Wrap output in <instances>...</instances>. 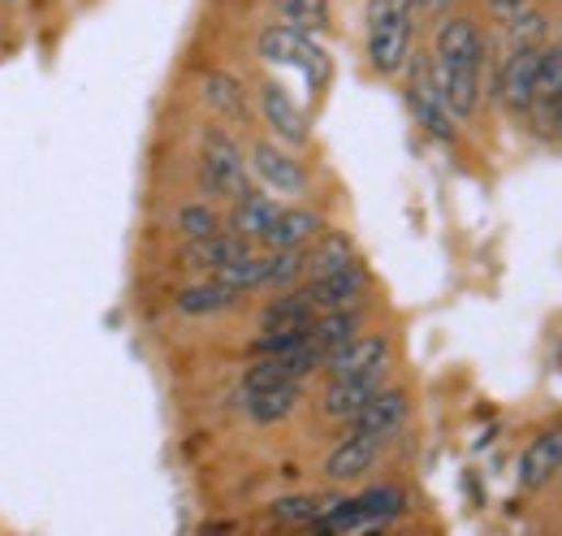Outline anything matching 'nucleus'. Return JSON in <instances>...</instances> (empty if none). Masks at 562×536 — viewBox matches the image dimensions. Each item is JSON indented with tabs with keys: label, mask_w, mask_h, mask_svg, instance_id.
Returning <instances> with one entry per match:
<instances>
[{
	"label": "nucleus",
	"mask_w": 562,
	"mask_h": 536,
	"mask_svg": "<svg viewBox=\"0 0 562 536\" xmlns=\"http://www.w3.org/2000/svg\"><path fill=\"white\" fill-rule=\"evenodd\" d=\"M432 69L441 82V96L459 122H468L481 104V69H485V40L472 18L450 13L437 26L432 40Z\"/></svg>",
	"instance_id": "1"
},
{
	"label": "nucleus",
	"mask_w": 562,
	"mask_h": 536,
	"mask_svg": "<svg viewBox=\"0 0 562 536\" xmlns=\"http://www.w3.org/2000/svg\"><path fill=\"white\" fill-rule=\"evenodd\" d=\"M416 0H368V66L381 78L403 74L412 62V40H416Z\"/></svg>",
	"instance_id": "2"
},
{
	"label": "nucleus",
	"mask_w": 562,
	"mask_h": 536,
	"mask_svg": "<svg viewBox=\"0 0 562 536\" xmlns=\"http://www.w3.org/2000/svg\"><path fill=\"white\" fill-rule=\"evenodd\" d=\"M200 187L212 200H229L238 203L243 196H251V165L243 160L234 134L221 131V126H209L204 131V143H200Z\"/></svg>",
	"instance_id": "3"
},
{
	"label": "nucleus",
	"mask_w": 562,
	"mask_h": 536,
	"mask_svg": "<svg viewBox=\"0 0 562 536\" xmlns=\"http://www.w3.org/2000/svg\"><path fill=\"white\" fill-rule=\"evenodd\" d=\"M403 511H407V493L394 484H376L355 498H342L321 524H312V533H381Z\"/></svg>",
	"instance_id": "4"
},
{
	"label": "nucleus",
	"mask_w": 562,
	"mask_h": 536,
	"mask_svg": "<svg viewBox=\"0 0 562 536\" xmlns=\"http://www.w3.org/2000/svg\"><path fill=\"white\" fill-rule=\"evenodd\" d=\"M256 53L269 62V66H285V69H299L303 74V82L312 87V91H321L325 82H329V53L307 35V31H299V26H269V31H260V40H256Z\"/></svg>",
	"instance_id": "5"
},
{
	"label": "nucleus",
	"mask_w": 562,
	"mask_h": 536,
	"mask_svg": "<svg viewBox=\"0 0 562 536\" xmlns=\"http://www.w3.org/2000/svg\"><path fill=\"white\" fill-rule=\"evenodd\" d=\"M407 104H412V113H416V122L424 126L428 138H441V143H450L454 138V113H450V104H446V96H441V82H437V69L428 57H416L412 53V62H407Z\"/></svg>",
	"instance_id": "6"
},
{
	"label": "nucleus",
	"mask_w": 562,
	"mask_h": 536,
	"mask_svg": "<svg viewBox=\"0 0 562 536\" xmlns=\"http://www.w3.org/2000/svg\"><path fill=\"white\" fill-rule=\"evenodd\" d=\"M247 165H251V174H256L265 187H273L281 196H303V191H307V169H303V160H294V152L281 147V143H269V138L251 143Z\"/></svg>",
	"instance_id": "7"
},
{
	"label": "nucleus",
	"mask_w": 562,
	"mask_h": 536,
	"mask_svg": "<svg viewBox=\"0 0 562 536\" xmlns=\"http://www.w3.org/2000/svg\"><path fill=\"white\" fill-rule=\"evenodd\" d=\"M412 415V399L407 390H394V386H381L372 399L363 402V411L351 420V433H368V437H381V442H394L403 433Z\"/></svg>",
	"instance_id": "8"
},
{
	"label": "nucleus",
	"mask_w": 562,
	"mask_h": 536,
	"mask_svg": "<svg viewBox=\"0 0 562 536\" xmlns=\"http://www.w3.org/2000/svg\"><path fill=\"white\" fill-rule=\"evenodd\" d=\"M307 294V303L321 312H338V308H359L363 294H368V272L355 265L342 272H329V277H307V286H299Z\"/></svg>",
	"instance_id": "9"
},
{
	"label": "nucleus",
	"mask_w": 562,
	"mask_h": 536,
	"mask_svg": "<svg viewBox=\"0 0 562 536\" xmlns=\"http://www.w3.org/2000/svg\"><path fill=\"white\" fill-rule=\"evenodd\" d=\"M260 113H265V126L278 134L285 147H303L312 138L303 109L290 100V91L281 82H260Z\"/></svg>",
	"instance_id": "10"
},
{
	"label": "nucleus",
	"mask_w": 562,
	"mask_h": 536,
	"mask_svg": "<svg viewBox=\"0 0 562 536\" xmlns=\"http://www.w3.org/2000/svg\"><path fill=\"white\" fill-rule=\"evenodd\" d=\"M381 450H385V442H381V437L351 433V437H342V442L329 450V459H325V476H329L334 484H355V480H363L368 471L376 468Z\"/></svg>",
	"instance_id": "11"
},
{
	"label": "nucleus",
	"mask_w": 562,
	"mask_h": 536,
	"mask_svg": "<svg viewBox=\"0 0 562 536\" xmlns=\"http://www.w3.org/2000/svg\"><path fill=\"white\" fill-rule=\"evenodd\" d=\"M329 377H368V372H385L390 368V337L385 334H359L347 346H338L325 359Z\"/></svg>",
	"instance_id": "12"
},
{
	"label": "nucleus",
	"mask_w": 562,
	"mask_h": 536,
	"mask_svg": "<svg viewBox=\"0 0 562 536\" xmlns=\"http://www.w3.org/2000/svg\"><path fill=\"white\" fill-rule=\"evenodd\" d=\"M256 243H247V238H238L234 230H216L209 238H187V247H182V268H195V272H221L225 265H234L238 256H247Z\"/></svg>",
	"instance_id": "13"
},
{
	"label": "nucleus",
	"mask_w": 562,
	"mask_h": 536,
	"mask_svg": "<svg viewBox=\"0 0 562 536\" xmlns=\"http://www.w3.org/2000/svg\"><path fill=\"white\" fill-rule=\"evenodd\" d=\"M537 126L546 134L559 131L562 118V48H541V69H537V87H532V109Z\"/></svg>",
	"instance_id": "14"
},
{
	"label": "nucleus",
	"mask_w": 562,
	"mask_h": 536,
	"mask_svg": "<svg viewBox=\"0 0 562 536\" xmlns=\"http://www.w3.org/2000/svg\"><path fill=\"white\" fill-rule=\"evenodd\" d=\"M537 69H541V48L537 44H515V53L506 57V69H502V100H506L510 113H528L532 109Z\"/></svg>",
	"instance_id": "15"
},
{
	"label": "nucleus",
	"mask_w": 562,
	"mask_h": 536,
	"mask_svg": "<svg viewBox=\"0 0 562 536\" xmlns=\"http://www.w3.org/2000/svg\"><path fill=\"white\" fill-rule=\"evenodd\" d=\"M381 386H385V372H368V377H329V390H325V399H321V411H325L329 420L351 424L355 415L363 411V402L372 399Z\"/></svg>",
	"instance_id": "16"
},
{
	"label": "nucleus",
	"mask_w": 562,
	"mask_h": 536,
	"mask_svg": "<svg viewBox=\"0 0 562 536\" xmlns=\"http://www.w3.org/2000/svg\"><path fill=\"white\" fill-rule=\"evenodd\" d=\"M200 91H204V104H209L221 122H234V126H247V122H251L247 91H243V82H238L234 74H225V69H209V74H204V82H200Z\"/></svg>",
	"instance_id": "17"
},
{
	"label": "nucleus",
	"mask_w": 562,
	"mask_h": 536,
	"mask_svg": "<svg viewBox=\"0 0 562 536\" xmlns=\"http://www.w3.org/2000/svg\"><path fill=\"white\" fill-rule=\"evenodd\" d=\"M562 471V428H546L541 437H532V446L519 459V484L524 489H546Z\"/></svg>",
	"instance_id": "18"
},
{
	"label": "nucleus",
	"mask_w": 562,
	"mask_h": 536,
	"mask_svg": "<svg viewBox=\"0 0 562 536\" xmlns=\"http://www.w3.org/2000/svg\"><path fill=\"white\" fill-rule=\"evenodd\" d=\"M325 230L329 225H325L321 212H312V208H281L278 221L265 234V247H312Z\"/></svg>",
	"instance_id": "19"
},
{
	"label": "nucleus",
	"mask_w": 562,
	"mask_h": 536,
	"mask_svg": "<svg viewBox=\"0 0 562 536\" xmlns=\"http://www.w3.org/2000/svg\"><path fill=\"white\" fill-rule=\"evenodd\" d=\"M347 493H290V498H278L269 506V520L273 524H285V528H312L321 524Z\"/></svg>",
	"instance_id": "20"
},
{
	"label": "nucleus",
	"mask_w": 562,
	"mask_h": 536,
	"mask_svg": "<svg viewBox=\"0 0 562 536\" xmlns=\"http://www.w3.org/2000/svg\"><path fill=\"white\" fill-rule=\"evenodd\" d=\"M359 330H363V316H359V308L321 312V316L307 325V346H312L321 359H329L338 346H347L351 337H359Z\"/></svg>",
	"instance_id": "21"
},
{
	"label": "nucleus",
	"mask_w": 562,
	"mask_h": 536,
	"mask_svg": "<svg viewBox=\"0 0 562 536\" xmlns=\"http://www.w3.org/2000/svg\"><path fill=\"white\" fill-rule=\"evenodd\" d=\"M312 321H316V308L307 303L303 290L290 286L260 312V334H303Z\"/></svg>",
	"instance_id": "22"
},
{
	"label": "nucleus",
	"mask_w": 562,
	"mask_h": 536,
	"mask_svg": "<svg viewBox=\"0 0 562 536\" xmlns=\"http://www.w3.org/2000/svg\"><path fill=\"white\" fill-rule=\"evenodd\" d=\"M303 402V381H281V386H269V390H256V394H243V406L256 424H281L299 411Z\"/></svg>",
	"instance_id": "23"
},
{
	"label": "nucleus",
	"mask_w": 562,
	"mask_h": 536,
	"mask_svg": "<svg viewBox=\"0 0 562 536\" xmlns=\"http://www.w3.org/2000/svg\"><path fill=\"white\" fill-rule=\"evenodd\" d=\"M238 299H243V290H234V286L212 277V281H200V286H182L173 303H178L182 316H216V312L238 308Z\"/></svg>",
	"instance_id": "24"
},
{
	"label": "nucleus",
	"mask_w": 562,
	"mask_h": 536,
	"mask_svg": "<svg viewBox=\"0 0 562 536\" xmlns=\"http://www.w3.org/2000/svg\"><path fill=\"white\" fill-rule=\"evenodd\" d=\"M278 212H281L278 200L251 191V196H243V200L234 203V212H229V230H234L238 238H247V243H265V234H269V225L278 221Z\"/></svg>",
	"instance_id": "25"
},
{
	"label": "nucleus",
	"mask_w": 562,
	"mask_h": 536,
	"mask_svg": "<svg viewBox=\"0 0 562 536\" xmlns=\"http://www.w3.org/2000/svg\"><path fill=\"white\" fill-rule=\"evenodd\" d=\"M355 265H359V252H355L351 238L338 234V230H325L307 252V277H329V272H342V268Z\"/></svg>",
	"instance_id": "26"
},
{
	"label": "nucleus",
	"mask_w": 562,
	"mask_h": 536,
	"mask_svg": "<svg viewBox=\"0 0 562 536\" xmlns=\"http://www.w3.org/2000/svg\"><path fill=\"white\" fill-rule=\"evenodd\" d=\"M307 277V247H269L265 290H290Z\"/></svg>",
	"instance_id": "27"
},
{
	"label": "nucleus",
	"mask_w": 562,
	"mask_h": 536,
	"mask_svg": "<svg viewBox=\"0 0 562 536\" xmlns=\"http://www.w3.org/2000/svg\"><path fill=\"white\" fill-rule=\"evenodd\" d=\"M269 4L278 9L285 26H299L307 35H316V31L329 26V0H269Z\"/></svg>",
	"instance_id": "28"
},
{
	"label": "nucleus",
	"mask_w": 562,
	"mask_h": 536,
	"mask_svg": "<svg viewBox=\"0 0 562 536\" xmlns=\"http://www.w3.org/2000/svg\"><path fill=\"white\" fill-rule=\"evenodd\" d=\"M265 272H269V256H256V247H251L247 256H238L234 265H225L221 272H212V277L247 294V290H265Z\"/></svg>",
	"instance_id": "29"
},
{
	"label": "nucleus",
	"mask_w": 562,
	"mask_h": 536,
	"mask_svg": "<svg viewBox=\"0 0 562 536\" xmlns=\"http://www.w3.org/2000/svg\"><path fill=\"white\" fill-rule=\"evenodd\" d=\"M173 225H178L182 238H209V234L221 230V216H216L212 203H182L178 216H173Z\"/></svg>",
	"instance_id": "30"
},
{
	"label": "nucleus",
	"mask_w": 562,
	"mask_h": 536,
	"mask_svg": "<svg viewBox=\"0 0 562 536\" xmlns=\"http://www.w3.org/2000/svg\"><path fill=\"white\" fill-rule=\"evenodd\" d=\"M490 9H493V18H497V22H510L515 13H524V9H528V0H490Z\"/></svg>",
	"instance_id": "31"
},
{
	"label": "nucleus",
	"mask_w": 562,
	"mask_h": 536,
	"mask_svg": "<svg viewBox=\"0 0 562 536\" xmlns=\"http://www.w3.org/2000/svg\"><path fill=\"white\" fill-rule=\"evenodd\" d=\"M0 4H18V0H0Z\"/></svg>",
	"instance_id": "32"
}]
</instances>
